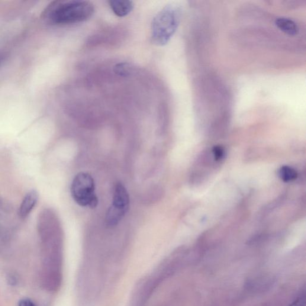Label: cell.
Segmentation results:
<instances>
[{"mask_svg":"<svg viewBox=\"0 0 306 306\" xmlns=\"http://www.w3.org/2000/svg\"><path fill=\"white\" fill-rule=\"evenodd\" d=\"M94 12V6L91 2L71 0L54 3L47 16L51 24L67 25L88 21Z\"/></svg>","mask_w":306,"mask_h":306,"instance_id":"6da1fadb","label":"cell"},{"mask_svg":"<svg viewBox=\"0 0 306 306\" xmlns=\"http://www.w3.org/2000/svg\"><path fill=\"white\" fill-rule=\"evenodd\" d=\"M182 10L177 5H169L157 13L152 22V41L164 46L171 38L181 21Z\"/></svg>","mask_w":306,"mask_h":306,"instance_id":"7a4b0ae2","label":"cell"},{"mask_svg":"<svg viewBox=\"0 0 306 306\" xmlns=\"http://www.w3.org/2000/svg\"><path fill=\"white\" fill-rule=\"evenodd\" d=\"M71 193L77 204L83 207L95 208L98 204L95 193L94 179L88 173L80 172L75 177Z\"/></svg>","mask_w":306,"mask_h":306,"instance_id":"3957f363","label":"cell"},{"mask_svg":"<svg viewBox=\"0 0 306 306\" xmlns=\"http://www.w3.org/2000/svg\"><path fill=\"white\" fill-rule=\"evenodd\" d=\"M130 196L121 183L115 186L112 205L106 215V222L108 225H117L124 218L130 207Z\"/></svg>","mask_w":306,"mask_h":306,"instance_id":"277c9868","label":"cell"},{"mask_svg":"<svg viewBox=\"0 0 306 306\" xmlns=\"http://www.w3.org/2000/svg\"><path fill=\"white\" fill-rule=\"evenodd\" d=\"M275 25L279 30L289 36H295L299 33V29L297 24L291 19L283 17L277 18Z\"/></svg>","mask_w":306,"mask_h":306,"instance_id":"5b68a950","label":"cell"},{"mask_svg":"<svg viewBox=\"0 0 306 306\" xmlns=\"http://www.w3.org/2000/svg\"><path fill=\"white\" fill-rule=\"evenodd\" d=\"M109 3L112 12L118 17H125L128 16L134 8V2L132 1L111 0Z\"/></svg>","mask_w":306,"mask_h":306,"instance_id":"8992f818","label":"cell"},{"mask_svg":"<svg viewBox=\"0 0 306 306\" xmlns=\"http://www.w3.org/2000/svg\"><path fill=\"white\" fill-rule=\"evenodd\" d=\"M38 196L36 191H32L25 196L23 201H22L20 208H19V214L22 218L27 217L30 213L38 201Z\"/></svg>","mask_w":306,"mask_h":306,"instance_id":"52a82bcc","label":"cell"},{"mask_svg":"<svg viewBox=\"0 0 306 306\" xmlns=\"http://www.w3.org/2000/svg\"><path fill=\"white\" fill-rule=\"evenodd\" d=\"M279 176L283 181L290 182L297 179L298 174L297 171L292 167L284 166L280 169Z\"/></svg>","mask_w":306,"mask_h":306,"instance_id":"ba28073f","label":"cell"},{"mask_svg":"<svg viewBox=\"0 0 306 306\" xmlns=\"http://www.w3.org/2000/svg\"><path fill=\"white\" fill-rule=\"evenodd\" d=\"M114 71L116 75L127 76L131 72V67L127 63L118 64L114 67Z\"/></svg>","mask_w":306,"mask_h":306,"instance_id":"9c48e42d","label":"cell"},{"mask_svg":"<svg viewBox=\"0 0 306 306\" xmlns=\"http://www.w3.org/2000/svg\"><path fill=\"white\" fill-rule=\"evenodd\" d=\"M212 156L216 161H220L223 159L225 156V150L223 147L220 146H215L212 150Z\"/></svg>","mask_w":306,"mask_h":306,"instance_id":"30bf717a","label":"cell"},{"mask_svg":"<svg viewBox=\"0 0 306 306\" xmlns=\"http://www.w3.org/2000/svg\"><path fill=\"white\" fill-rule=\"evenodd\" d=\"M305 295L303 294L298 296V297L292 301L288 306H305Z\"/></svg>","mask_w":306,"mask_h":306,"instance_id":"8fae6325","label":"cell"},{"mask_svg":"<svg viewBox=\"0 0 306 306\" xmlns=\"http://www.w3.org/2000/svg\"><path fill=\"white\" fill-rule=\"evenodd\" d=\"M18 306H36L35 305L33 301L28 298H24L21 299L19 302Z\"/></svg>","mask_w":306,"mask_h":306,"instance_id":"7c38bea8","label":"cell"},{"mask_svg":"<svg viewBox=\"0 0 306 306\" xmlns=\"http://www.w3.org/2000/svg\"><path fill=\"white\" fill-rule=\"evenodd\" d=\"M9 282L12 285H15V283L17 282V278L14 275L10 276Z\"/></svg>","mask_w":306,"mask_h":306,"instance_id":"4fadbf2b","label":"cell"},{"mask_svg":"<svg viewBox=\"0 0 306 306\" xmlns=\"http://www.w3.org/2000/svg\"><path fill=\"white\" fill-rule=\"evenodd\" d=\"M2 59V57L1 55H0V62H1Z\"/></svg>","mask_w":306,"mask_h":306,"instance_id":"5bb4252c","label":"cell"}]
</instances>
